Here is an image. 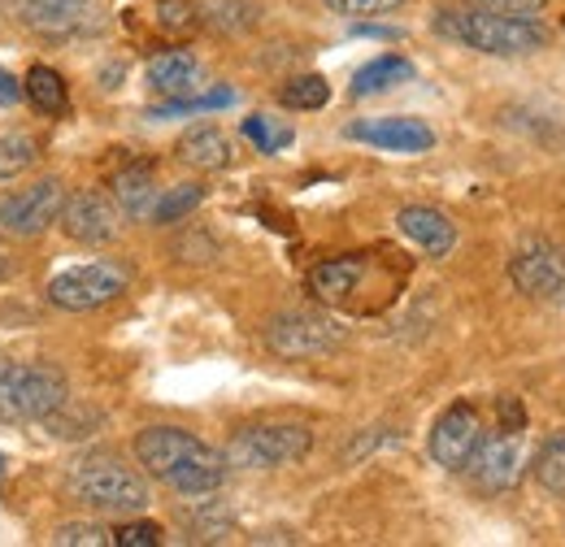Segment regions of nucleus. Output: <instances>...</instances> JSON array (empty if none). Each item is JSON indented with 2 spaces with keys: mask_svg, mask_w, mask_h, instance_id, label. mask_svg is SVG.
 Listing matches in <instances>:
<instances>
[{
  "mask_svg": "<svg viewBox=\"0 0 565 547\" xmlns=\"http://www.w3.org/2000/svg\"><path fill=\"white\" fill-rule=\"evenodd\" d=\"M136 457L152 479L179 491V495H213V491H222V482L231 474V465L217 448H210L205 439H196L192 430H179V426L140 430Z\"/></svg>",
  "mask_w": 565,
  "mask_h": 547,
  "instance_id": "f257e3e1",
  "label": "nucleus"
},
{
  "mask_svg": "<svg viewBox=\"0 0 565 547\" xmlns=\"http://www.w3.org/2000/svg\"><path fill=\"white\" fill-rule=\"evenodd\" d=\"M392 257L396 253H349V257H335V261H322L309 270V291L331 304V309H353V313H374L370 296L365 291H387L396 296L405 270H392Z\"/></svg>",
  "mask_w": 565,
  "mask_h": 547,
  "instance_id": "f03ea898",
  "label": "nucleus"
},
{
  "mask_svg": "<svg viewBox=\"0 0 565 547\" xmlns=\"http://www.w3.org/2000/svg\"><path fill=\"white\" fill-rule=\"evenodd\" d=\"M435 31L444 40H457L466 49L492 53V57H522V53H540L548 44V31L540 22H513V18H495L483 9H444L435 18Z\"/></svg>",
  "mask_w": 565,
  "mask_h": 547,
  "instance_id": "7ed1b4c3",
  "label": "nucleus"
},
{
  "mask_svg": "<svg viewBox=\"0 0 565 547\" xmlns=\"http://www.w3.org/2000/svg\"><path fill=\"white\" fill-rule=\"evenodd\" d=\"M66 374L49 361H0V421H44L66 405Z\"/></svg>",
  "mask_w": 565,
  "mask_h": 547,
  "instance_id": "20e7f679",
  "label": "nucleus"
},
{
  "mask_svg": "<svg viewBox=\"0 0 565 547\" xmlns=\"http://www.w3.org/2000/svg\"><path fill=\"white\" fill-rule=\"evenodd\" d=\"M66 491H71L78 504L100 508V513H143L152 504L148 482L131 465L114 461V457L74 461L71 470H66Z\"/></svg>",
  "mask_w": 565,
  "mask_h": 547,
  "instance_id": "39448f33",
  "label": "nucleus"
},
{
  "mask_svg": "<svg viewBox=\"0 0 565 547\" xmlns=\"http://www.w3.org/2000/svg\"><path fill=\"white\" fill-rule=\"evenodd\" d=\"M313 452V430L296 421H266V426H244L226 443V465L235 470H282L296 465Z\"/></svg>",
  "mask_w": 565,
  "mask_h": 547,
  "instance_id": "423d86ee",
  "label": "nucleus"
},
{
  "mask_svg": "<svg viewBox=\"0 0 565 547\" xmlns=\"http://www.w3.org/2000/svg\"><path fill=\"white\" fill-rule=\"evenodd\" d=\"M131 287V270L118 261H92V266H74L62 270L49 282V300L66 313H92L114 304L122 291Z\"/></svg>",
  "mask_w": 565,
  "mask_h": 547,
  "instance_id": "0eeeda50",
  "label": "nucleus"
},
{
  "mask_svg": "<svg viewBox=\"0 0 565 547\" xmlns=\"http://www.w3.org/2000/svg\"><path fill=\"white\" fill-rule=\"evenodd\" d=\"M266 347L282 361H313L344 347V326H335L322 313H279L266 326Z\"/></svg>",
  "mask_w": 565,
  "mask_h": 547,
  "instance_id": "6e6552de",
  "label": "nucleus"
},
{
  "mask_svg": "<svg viewBox=\"0 0 565 547\" xmlns=\"http://www.w3.org/2000/svg\"><path fill=\"white\" fill-rule=\"evenodd\" d=\"M13 18L44 40H83L100 31V9L92 0H9Z\"/></svg>",
  "mask_w": 565,
  "mask_h": 547,
  "instance_id": "1a4fd4ad",
  "label": "nucleus"
},
{
  "mask_svg": "<svg viewBox=\"0 0 565 547\" xmlns=\"http://www.w3.org/2000/svg\"><path fill=\"white\" fill-rule=\"evenodd\" d=\"M509 278L522 296L540 304H565V248L548 239H531L509 257Z\"/></svg>",
  "mask_w": 565,
  "mask_h": 547,
  "instance_id": "9d476101",
  "label": "nucleus"
},
{
  "mask_svg": "<svg viewBox=\"0 0 565 547\" xmlns=\"http://www.w3.org/2000/svg\"><path fill=\"white\" fill-rule=\"evenodd\" d=\"M66 205V187L57 179H44L26 192H13V196H0V235H13V239H31L40 230H49Z\"/></svg>",
  "mask_w": 565,
  "mask_h": 547,
  "instance_id": "9b49d317",
  "label": "nucleus"
},
{
  "mask_svg": "<svg viewBox=\"0 0 565 547\" xmlns=\"http://www.w3.org/2000/svg\"><path fill=\"white\" fill-rule=\"evenodd\" d=\"M479 439H483V417H479V409L466 405V400H457V405H448V409L439 412V421L430 426V457H435V465L461 474L470 465Z\"/></svg>",
  "mask_w": 565,
  "mask_h": 547,
  "instance_id": "f8f14e48",
  "label": "nucleus"
},
{
  "mask_svg": "<svg viewBox=\"0 0 565 547\" xmlns=\"http://www.w3.org/2000/svg\"><path fill=\"white\" fill-rule=\"evenodd\" d=\"M466 470H470L475 486L488 491V495L509 491V486L518 482V474H522V430H495V435H483Z\"/></svg>",
  "mask_w": 565,
  "mask_h": 547,
  "instance_id": "ddd939ff",
  "label": "nucleus"
},
{
  "mask_svg": "<svg viewBox=\"0 0 565 547\" xmlns=\"http://www.w3.org/2000/svg\"><path fill=\"white\" fill-rule=\"evenodd\" d=\"M57 222H62V230L71 235L74 244L100 248V244H114V239H118V230H122V208L109 205L100 192H78V196H66Z\"/></svg>",
  "mask_w": 565,
  "mask_h": 547,
  "instance_id": "4468645a",
  "label": "nucleus"
},
{
  "mask_svg": "<svg viewBox=\"0 0 565 547\" xmlns=\"http://www.w3.org/2000/svg\"><path fill=\"white\" fill-rule=\"evenodd\" d=\"M349 139L387 148V152H430L435 148V131L423 118H361L349 127Z\"/></svg>",
  "mask_w": 565,
  "mask_h": 547,
  "instance_id": "2eb2a0df",
  "label": "nucleus"
},
{
  "mask_svg": "<svg viewBox=\"0 0 565 547\" xmlns=\"http://www.w3.org/2000/svg\"><path fill=\"white\" fill-rule=\"evenodd\" d=\"M148 87L166 100H188L205 87V69L188 49H166L148 62Z\"/></svg>",
  "mask_w": 565,
  "mask_h": 547,
  "instance_id": "dca6fc26",
  "label": "nucleus"
},
{
  "mask_svg": "<svg viewBox=\"0 0 565 547\" xmlns=\"http://www.w3.org/2000/svg\"><path fill=\"white\" fill-rule=\"evenodd\" d=\"M396 226H401V235H405V239H414V244L423 248L426 257H448V253H452V244H457V226H452L439 208H430V205L401 208Z\"/></svg>",
  "mask_w": 565,
  "mask_h": 547,
  "instance_id": "f3484780",
  "label": "nucleus"
},
{
  "mask_svg": "<svg viewBox=\"0 0 565 547\" xmlns=\"http://www.w3.org/2000/svg\"><path fill=\"white\" fill-rule=\"evenodd\" d=\"M179 161H188L192 170H226L231 165V139L217 127H196L179 139Z\"/></svg>",
  "mask_w": 565,
  "mask_h": 547,
  "instance_id": "a211bd4d",
  "label": "nucleus"
},
{
  "mask_svg": "<svg viewBox=\"0 0 565 547\" xmlns=\"http://www.w3.org/2000/svg\"><path fill=\"white\" fill-rule=\"evenodd\" d=\"M114 196H118V208L127 217H148V208L157 201V183H152V170L148 165H127L114 174Z\"/></svg>",
  "mask_w": 565,
  "mask_h": 547,
  "instance_id": "6ab92c4d",
  "label": "nucleus"
},
{
  "mask_svg": "<svg viewBox=\"0 0 565 547\" xmlns=\"http://www.w3.org/2000/svg\"><path fill=\"white\" fill-rule=\"evenodd\" d=\"M414 78V62H405V57H396V53H383V57H374L370 66L356 69L353 78V96H379V92H387V87H396V83H409Z\"/></svg>",
  "mask_w": 565,
  "mask_h": 547,
  "instance_id": "aec40b11",
  "label": "nucleus"
},
{
  "mask_svg": "<svg viewBox=\"0 0 565 547\" xmlns=\"http://www.w3.org/2000/svg\"><path fill=\"white\" fill-rule=\"evenodd\" d=\"M22 92H26V96H31V105H35L40 114H49V118H62V114L71 109L66 78H62L57 69H49V66H31L26 83H22Z\"/></svg>",
  "mask_w": 565,
  "mask_h": 547,
  "instance_id": "412c9836",
  "label": "nucleus"
},
{
  "mask_svg": "<svg viewBox=\"0 0 565 547\" xmlns=\"http://www.w3.org/2000/svg\"><path fill=\"white\" fill-rule=\"evenodd\" d=\"M531 474L535 482L548 491V495H565V430L562 435H548L531 461Z\"/></svg>",
  "mask_w": 565,
  "mask_h": 547,
  "instance_id": "4be33fe9",
  "label": "nucleus"
},
{
  "mask_svg": "<svg viewBox=\"0 0 565 547\" xmlns=\"http://www.w3.org/2000/svg\"><path fill=\"white\" fill-rule=\"evenodd\" d=\"M205 201V187L201 183H179V187H170L166 196H157L152 208H148V222H157V226H170V222H183L192 208Z\"/></svg>",
  "mask_w": 565,
  "mask_h": 547,
  "instance_id": "5701e85b",
  "label": "nucleus"
},
{
  "mask_svg": "<svg viewBox=\"0 0 565 547\" xmlns=\"http://www.w3.org/2000/svg\"><path fill=\"white\" fill-rule=\"evenodd\" d=\"M40 161V139L35 136H0V179H18Z\"/></svg>",
  "mask_w": 565,
  "mask_h": 547,
  "instance_id": "b1692460",
  "label": "nucleus"
},
{
  "mask_svg": "<svg viewBox=\"0 0 565 547\" xmlns=\"http://www.w3.org/2000/svg\"><path fill=\"white\" fill-rule=\"evenodd\" d=\"M279 100L287 109H322L331 100V83L322 74H300V78L282 83Z\"/></svg>",
  "mask_w": 565,
  "mask_h": 547,
  "instance_id": "393cba45",
  "label": "nucleus"
},
{
  "mask_svg": "<svg viewBox=\"0 0 565 547\" xmlns=\"http://www.w3.org/2000/svg\"><path fill=\"white\" fill-rule=\"evenodd\" d=\"M226 105H235V92L231 87H213V92H196V96H188V100H166V105H157L148 118H183V114H210V109H226Z\"/></svg>",
  "mask_w": 565,
  "mask_h": 547,
  "instance_id": "a878e982",
  "label": "nucleus"
},
{
  "mask_svg": "<svg viewBox=\"0 0 565 547\" xmlns=\"http://www.w3.org/2000/svg\"><path fill=\"white\" fill-rule=\"evenodd\" d=\"M205 18H210L217 31H248V26H257L262 9L248 4V0H213Z\"/></svg>",
  "mask_w": 565,
  "mask_h": 547,
  "instance_id": "bb28decb",
  "label": "nucleus"
},
{
  "mask_svg": "<svg viewBox=\"0 0 565 547\" xmlns=\"http://www.w3.org/2000/svg\"><path fill=\"white\" fill-rule=\"evenodd\" d=\"M157 26L170 35H188L201 26V9L192 0H157Z\"/></svg>",
  "mask_w": 565,
  "mask_h": 547,
  "instance_id": "cd10ccee",
  "label": "nucleus"
},
{
  "mask_svg": "<svg viewBox=\"0 0 565 547\" xmlns=\"http://www.w3.org/2000/svg\"><path fill=\"white\" fill-rule=\"evenodd\" d=\"M475 9L495 13V18H513V22H540L548 13V0H475Z\"/></svg>",
  "mask_w": 565,
  "mask_h": 547,
  "instance_id": "c85d7f7f",
  "label": "nucleus"
},
{
  "mask_svg": "<svg viewBox=\"0 0 565 547\" xmlns=\"http://www.w3.org/2000/svg\"><path fill=\"white\" fill-rule=\"evenodd\" d=\"M53 544L57 547H105V544H114V530L92 526V522H71V526H57V530H53Z\"/></svg>",
  "mask_w": 565,
  "mask_h": 547,
  "instance_id": "c756f323",
  "label": "nucleus"
},
{
  "mask_svg": "<svg viewBox=\"0 0 565 547\" xmlns=\"http://www.w3.org/2000/svg\"><path fill=\"white\" fill-rule=\"evenodd\" d=\"M331 13H344V18H374V13H392L401 9L405 0H322Z\"/></svg>",
  "mask_w": 565,
  "mask_h": 547,
  "instance_id": "7c9ffc66",
  "label": "nucleus"
},
{
  "mask_svg": "<svg viewBox=\"0 0 565 547\" xmlns=\"http://www.w3.org/2000/svg\"><path fill=\"white\" fill-rule=\"evenodd\" d=\"M114 544L118 547H157L161 544V526L157 522H127L114 530Z\"/></svg>",
  "mask_w": 565,
  "mask_h": 547,
  "instance_id": "2f4dec72",
  "label": "nucleus"
},
{
  "mask_svg": "<svg viewBox=\"0 0 565 547\" xmlns=\"http://www.w3.org/2000/svg\"><path fill=\"white\" fill-rule=\"evenodd\" d=\"M244 136L253 139L262 152H279V148L291 143V131H275L266 118H248V122H244Z\"/></svg>",
  "mask_w": 565,
  "mask_h": 547,
  "instance_id": "473e14b6",
  "label": "nucleus"
},
{
  "mask_svg": "<svg viewBox=\"0 0 565 547\" xmlns=\"http://www.w3.org/2000/svg\"><path fill=\"white\" fill-rule=\"evenodd\" d=\"M495 417H500V430H526V405L518 396H500Z\"/></svg>",
  "mask_w": 565,
  "mask_h": 547,
  "instance_id": "72a5a7b5",
  "label": "nucleus"
},
{
  "mask_svg": "<svg viewBox=\"0 0 565 547\" xmlns=\"http://www.w3.org/2000/svg\"><path fill=\"white\" fill-rule=\"evenodd\" d=\"M18 96H22V83H18L13 74H4V69H0V109H4V105H13Z\"/></svg>",
  "mask_w": 565,
  "mask_h": 547,
  "instance_id": "f704fd0d",
  "label": "nucleus"
},
{
  "mask_svg": "<svg viewBox=\"0 0 565 547\" xmlns=\"http://www.w3.org/2000/svg\"><path fill=\"white\" fill-rule=\"evenodd\" d=\"M4 274H9V266H4V257H0V278H4Z\"/></svg>",
  "mask_w": 565,
  "mask_h": 547,
  "instance_id": "c9c22d12",
  "label": "nucleus"
},
{
  "mask_svg": "<svg viewBox=\"0 0 565 547\" xmlns=\"http://www.w3.org/2000/svg\"><path fill=\"white\" fill-rule=\"evenodd\" d=\"M0 479H4V457H0Z\"/></svg>",
  "mask_w": 565,
  "mask_h": 547,
  "instance_id": "e433bc0d",
  "label": "nucleus"
}]
</instances>
